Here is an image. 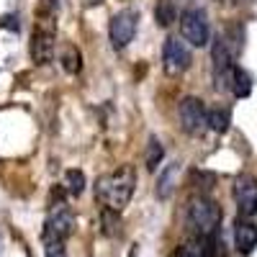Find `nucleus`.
Instances as JSON below:
<instances>
[{
  "instance_id": "obj_1",
  "label": "nucleus",
  "mask_w": 257,
  "mask_h": 257,
  "mask_svg": "<svg viewBox=\"0 0 257 257\" xmlns=\"http://www.w3.org/2000/svg\"><path fill=\"white\" fill-rule=\"evenodd\" d=\"M134 188H137L134 167L121 165L118 170H113V173H108V175H100L95 180V201L103 208L118 213L128 206V201H132V196H134Z\"/></svg>"
},
{
  "instance_id": "obj_2",
  "label": "nucleus",
  "mask_w": 257,
  "mask_h": 257,
  "mask_svg": "<svg viewBox=\"0 0 257 257\" xmlns=\"http://www.w3.org/2000/svg\"><path fill=\"white\" fill-rule=\"evenodd\" d=\"M221 224V208L208 196H196L188 203V226L196 237H213Z\"/></svg>"
},
{
  "instance_id": "obj_3",
  "label": "nucleus",
  "mask_w": 257,
  "mask_h": 257,
  "mask_svg": "<svg viewBox=\"0 0 257 257\" xmlns=\"http://www.w3.org/2000/svg\"><path fill=\"white\" fill-rule=\"evenodd\" d=\"M54 39H57V26L54 16H41L36 18V26L31 34V59L36 64H49L54 57Z\"/></svg>"
},
{
  "instance_id": "obj_4",
  "label": "nucleus",
  "mask_w": 257,
  "mask_h": 257,
  "mask_svg": "<svg viewBox=\"0 0 257 257\" xmlns=\"http://www.w3.org/2000/svg\"><path fill=\"white\" fill-rule=\"evenodd\" d=\"M137 29H139V13H137V11H132V8L118 11V13L111 18V24H108L111 44H113L116 49H126V47L134 41Z\"/></svg>"
},
{
  "instance_id": "obj_5",
  "label": "nucleus",
  "mask_w": 257,
  "mask_h": 257,
  "mask_svg": "<svg viewBox=\"0 0 257 257\" xmlns=\"http://www.w3.org/2000/svg\"><path fill=\"white\" fill-rule=\"evenodd\" d=\"M178 24H180V36L188 41L190 47H206L208 44L211 31H208V21H206L203 11L190 8V11L180 13Z\"/></svg>"
},
{
  "instance_id": "obj_6",
  "label": "nucleus",
  "mask_w": 257,
  "mask_h": 257,
  "mask_svg": "<svg viewBox=\"0 0 257 257\" xmlns=\"http://www.w3.org/2000/svg\"><path fill=\"white\" fill-rule=\"evenodd\" d=\"M206 113H208V111H206V105H203L201 98H193V95L183 98L180 105H178V118H180L183 132L190 134V137L203 134L206 128H208V123H206Z\"/></svg>"
},
{
  "instance_id": "obj_7",
  "label": "nucleus",
  "mask_w": 257,
  "mask_h": 257,
  "mask_svg": "<svg viewBox=\"0 0 257 257\" xmlns=\"http://www.w3.org/2000/svg\"><path fill=\"white\" fill-rule=\"evenodd\" d=\"M190 62H193V57H190L188 47L183 44L180 39L167 36L165 47H162V67H165V72L170 77H178V75H183L190 67Z\"/></svg>"
},
{
  "instance_id": "obj_8",
  "label": "nucleus",
  "mask_w": 257,
  "mask_h": 257,
  "mask_svg": "<svg viewBox=\"0 0 257 257\" xmlns=\"http://www.w3.org/2000/svg\"><path fill=\"white\" fill-rule=\"evenodd\" d=\"M211 62H213V85H216L219 90H229L231 75H234V62H231V52H229L224 39L213 41V47H211Z\"/></svg>"
},
{
  "instance_id": "obj_9",
  "label": "nucleus",
  "mask_w": 257,
  "mask_h": 257,
  "mask_svg": "<svg viewBox=\"0 0 257 257\" xmlns=\"http://www.w3.org/2000/svg\"><path fill=\"white\" fill-rule=\"evenodd\" d=\"M72 229H75V219H72L70 208L67 206H54L47 224H44V231H41V239H62V242H67Z\"/></svg>"
},
{
  "instance_id": "obj_10",
  "label": "nucleus",
  "mask_w": 257,
  "mask_h": 257,
  "mask_svg": "<svg viewBox=\"0 0 257 257\" xmlns=\"http://www.w3.org/2000/svg\"><path fill=\"white\" fill-rule=\"evenodd\" d=\"M234 201H237V211L244 219L257 213V180L252 175H239L234 180Z\"/></svg>"
},
{
  "instance_id": "obj_11",
  "label": "nucleus",
  "mask_w": 257,
  "mask_h": 257,
  "mask_svg": "<svg viewBox=\"0 0 257 257\" xmlns=\"http://www.w3.org/2000/svg\"><path fill=\"white\" fill-rule=\"evenodd\" d=\"M173 257H219V242L213 237H196L180 244Z\"/></svg>"
},
{
  "instance_id": "obj_12",
  "label": "nucleus",
  "mask_w": 257,
  "mask_h": 257,
  "mask_svg": "<svg viewBox=\"0 0 257 257\" xmlns=\"http://www.w3.org/2000/svg\"><path fill=\"white\" fill-rule=\"evenodd\" d=\"M234 247L242 254H249L257 247V224H252L249 219H239L234 224Z\"/></svg>"
},
{
  "instance_id": "obj_13",
  "label": "nucleus",
  "mask_w": 257,
  "mask_h": 257,
  "mask_svg": "<svg viewBox=\"0 0 257 257\" xmlns=\"http://www.w3.org/2000/svg\"><path fill=\"white\" fill-rule=\"evenodd\" d=\"M80 52L75 44H70V41H64V47L59 52V64H62V70L64 72H70V75H77L80 72Z\"/></svg>"
},
{
  "instance_id": "obj_14",
  "label": "nucleus",
  "mask_w": 257,
  "mask_h": 257,
  "mask_svg": "<svg viewBox=\"0 0 257 257\" xmlns=\"http://www.w3.org/2000/svg\"><path fill=\"white\" fill-rule=\"evenodd\" d=\"M229 90L237 95V98H247L249 90H252V77L242 70V67H234V75H231V85Z\"/></svg>"
},
{
  "instance_id": "obj_15",
  "label": "nucleus",
  "mask_w": 257,
  "mask_h": 257,
  "mask_svg": "<svg viewBox=\"0 0 257 257\" xmlns=\"http://www.w3.org/2000/svg\"><path fill=\"white\" fill-rule=\"evenodd\" d=\"M155 18H157L160 26L175 24L178 11H175V3H173V0H157V6H155Z\"/></svg>"
},
{
  "instance_id": "obj_16",
  "label": "nucleus",
  "mask_w": 257,
  "mask_h": 257,
  "mask_svg": "<svg viewBox=\"0 0 257 257\" xmlns=\"http://www.w3.org/2000/svg\"><path fill=\"white\" fill-rule=\"evenodd\" d=\"M162 157H165V149H162L160 139H157V137H149V142H147V152H144L147 170H157V165L162 162Z\"/></svg>"
},
{
  "instance_id": "obj_17",
  "label": "nucleus",
  "mask_w": 257,
  "mask_h": 257,
  "mask_svg": "<svg viewBox=\"0 0 257 257\" xmlns=\"http://www.w3.org/2000/svg\"><path fill=\"white\" fill-rule=\"evenodd\" d=\"M178 165H170V170L160 178V183H157V196L165 201V198H170L173 196V190H175V178H178Z\"/></svg>"
},
{
  "instance_id": "obj_18",
  "label": "nucleus",
  "mask_w": 257,
  "mask_h": 257,
  "mask_svg": "<svg viewBox=\"0 0 257 257\" xmlns=\"http://www.w3.org/2000/svg\"><path fill=\"white\" fill-rule=\"evenodd\" d=\"M206 123H208V128H213L216 134H224L226 128H229V111H224V108L208 111V113H206Z\"/></svg>"
},
{
  "instance_id": "obj_19",
  "label": "nucleus",
  "mask_w": 257,
  "mask_h": 257,
  "mask_svg": "<svg viewBox=\"0 0 257 257\" xmlns=\"http://www.w3.org/2000/svg\"><path fill=\"white\" fill-rule=\"evenodd\" d=\"M64 188H67L72 196H80L85 190V175L80 170H67V173H64Z\"/></svg>"
},
{
  "instance_id": "obj_20",
  "label": "nucleus",
  "mask_w": 257,
  "mask_h": 257,
  "mask_svg": "<svg viewBox=\"0 0 257 257\" xmlns=\"http://www.w3.org/2000/svg\"><path fill=\"white\" fill-rule=\"evenodd\" d=\"M44 242V254L47 257H67V247L62 239H41Z\"/></svg>"
},
{
  "instance_id": "obj_21",
  "label": "nucleus",
  "mask_w": 257,
  "mask_h": 257,
  "mask_svg": "<svg viewBox=\"0 0 257 257\" xmlns=\"http://www.w3.org/2000/svg\"><path fill=\"white\" fill-rule=\"evenodd\" d=\"M82 3H85V6H98L100 0H82Z\"/></svg>"
}]
</instances>
